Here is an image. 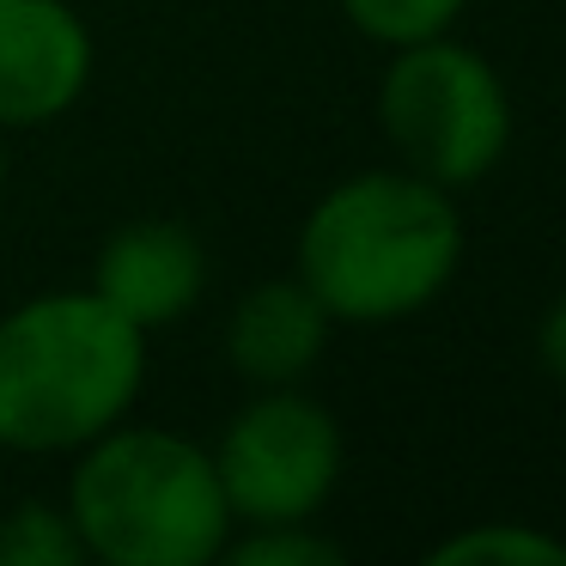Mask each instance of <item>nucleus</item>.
Here are the masks:
<instances>
[{
    "mask_svg": "<svg viewBox=\"0 0 566 566\" xmlns=\"http://www.w3.org/2000/svg\"><path fill=\"white\" fill-rule=\"evenodd\" d=\"M432 566H566V542H554L548 530L530 524H475L463 536H444L439 548L427 554Z\"/></svg>",
    "mask_w": 566,
    "mask_h": 566,
    "instance_id": "10",
    "label": "nucleus"
},
{
    "mask_svg": "<svg viewBox=\"0 0 566 566\" xmlns=\"http://www.w3.org/2000/svg\"><path fill=\"white\" fill-rule=\"evenodd\" d=\"M147 378V329L98 286L43 293L0 317V444L80 451L135 408Z\"/></svg>",
    "mask_w": 566,
    "mask_h": 566,
    "instance_id": "2",
    "label": "nucleus"
},
{
    "mask_svg": "<svg viewBox=\"0 0 566 566\" xmlns=\"http://www.w3.org/2000/svg\"><path fill=\"white\" fill-rule=\"evenodd\" d=\"M329 323L335 317L305 281H262L256 293L238 298L232 323H226V359L256 390H281L323 359Z\"/></svg>",
    "mask_w": 566,
    "mask_h": 566,
    "instance_id": "8",
    "label": "nucleus"
},
{
    "mask_svg": "<svg viewBox=\"0 0 566 566\" xmlns=\"http://www.w3.org/2000/svg\"><path fill=\"white\" fill-rule=\"evenodd\" d=\"M0 189H7V147H0Z\"/></svg>",
    "mask_w": 566,
    "mask_h": 566,
    "instance_id": "14",
    "label": "nucleus"
},
{
    "mask_svg": "<svg viewBox=\"0 0 566 566\" xmlns=\"http://www.w3.org/2000/svg\"><path fill=\"white\" fill-rule=\"evenodd\" d=\"M213 475L232 505V524H305L342 475V427L323 402L293 384L244 402L213 451Z\"/></svg>",
    "mask_w": 566,
    "mask_h": 566,
    "instance_id": "5",
    "label": "nucleus"
},
{
    "mask_svg": "<svg viewBox=\"0 0 566 566\" xmlns=\"http://www.w3.org/2000/svg\"><path fill=\"white\" fill-rule=\"evenodd\" d=\"M232 566H342V548L311 536L305 524H256L244 542H226Z\"/></svg>",
    "mask_w": 566,
    "mask_h": 566,
    "instance_id": "12",
    "label": "nucleus"
},
{
    "mask_svg": "<svg viewBox=\"0 0 566 566\" xmlns=\"http://www.w3.org/2000/svg\"><path fill=\"white\" fill-rule=\"evenodd\" d=\"M536 354H542V366H548V378L566 384V293L554 298L548 311H542V323H536Z\"/></svg>",
    "mask_w": 566,
    "mask_h": 566,
    "instance_id": "13",
    "label": "nucleus"
},
{
    "mask_svg": "<svg viewBox=\"0 0 566 566\" xmlns=\"http://www.w3.org/2000/svg\"><path fill=\"white\" fill-rule=\"evenodd\" d=\"M67 517L86 560L111 566H208L232 536L213 457L159 427L98 432L67 481Z\"/></svg>",
    "mask_w": 566,
    "mask_h": 566,
    "instance_id": "3",
    "label": "nucleus"
},
{
    "mask_svg": "<svg viewBox=\"0 0 566 566\" xmlns=\"http://www.w3.org/2000/svg\"><path fill=\"white\" fill-rule=\"evenodd\" d=\"M92 286L153 335L165 323H177L201 298V286H208V250L177 220H135L98 250Z\"/></svg>",
    "mask_w": 566,
    "mask_h": 566,
    "instance_id": "7",
    "label": "nucleus"
},
{
    "mask_svg": "<svg viewBox=\"0 0 566 566\" xmlns=\"http://www.w3.org/2000/svg\"><path fill=\"white\" fill-rule=\"evenodd\" d=\"M463 7L469 0H342V13L354 19V31H366L371 43H390V50L451 31Z\"/></svg>",
    "mask_w": 566,
    "mask_h": 566,
    "instance_id": "11",
    "label": "nucleus"
},
{
    "mask_svg": "<svg viewBox=\"0 0 566 566\" xmlns=\"http://www.w3.org/2000/svg\"><path fill=\"white\" fill-rule=\"evenodd\" d=\"M463 262L451 189L420 171H366L335 184L298 232V281L335 323H396L432 305Z\"/></svg>",
    "mask_w": 566,
    "mask_h": 566,
    "instance_id": "1",
    "label": "nucleus"
},
{
    "mask_svg": "<svg viewBox=\"0 0 566 566\" xmlns=\"http://www.w3.org/2000/svg\"><path fill=\"white\" fill-rule=\"evenodd\" d=\"M378 123L408 171L432 177L439 189H469L500 165L512 140V98L488 55L439 31L396 50L378 86Z\"/></svg>",
    "mask_w": 566,
    "mask_h": 566,
    "instance_id": "4",
    "label": "nucleus"
},
{
    "mask_svg": "<svg viewBox=\"0 0 566 566\" xmlns=\"http://www.w3.org/2000/svg\"><path fill=\"white\" fill-rule=\"evenodd\" d=\"M86 542H80L67 505L25 500L13 512H0V566H80Z\"/></svg>",
    "mask_w": 566,
    "mask_h": 566,
    "instance_id": "9",
    "label": "nucleus"
},
{
    "mask_svg": "<svg viewBox=\"0 0 566 566\" xmlns=\"http://www.w3.org/2000/svg\"><path fill=\"white\" fill-rule=\"evenodd\" d=\"M92 80V31L67 0H0V128L74 111Z\"/></svg>",
    "mask_w": 566,
    "mask_h": 566,
    "instance_id": "6",
    "label": "nucleus"
}]
</instances>
